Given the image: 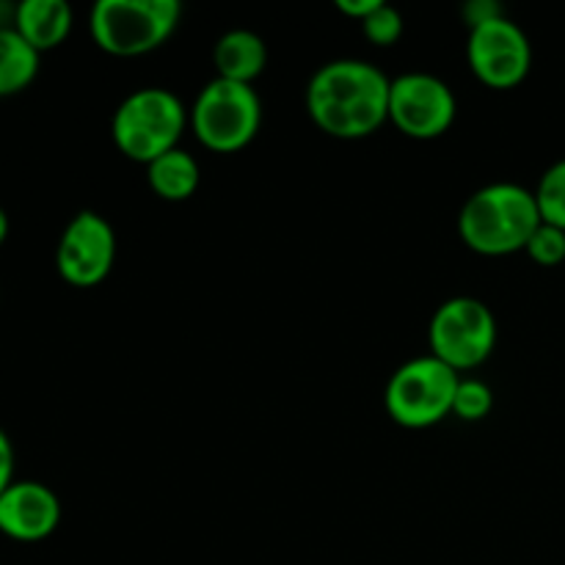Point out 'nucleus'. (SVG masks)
<instances>
[{"label": "nucleus", "mask_w": 565, "mask_h": 565, "mask_svg": "<svg viewBox=\"0 0 565 565\" xmlns=\"http://www.w3.org/2000/svg\"><path fill=\"white\" fill-rule=\"evenodd\" d=\"M494 408V392L489 384L478 379H461L456 392V401H452V414L463 423H480L486 419Z\"/></svg>", "instance_id": "nucleus-17"}, {"label": "nucleus", "mask_w": 565, "mask_h": 565, "mask_svg": "<svg viewBox=\"0 0 565 565\" xmlns=\"http://www.w3.org/2000/svg\"><path fill=\"white\" fill-rule=\"evenodd\" d=\"M469 70L483 86L505 92L516 88L533 66V44L527 33L505 14L469 28Z\"/></svg>", "instance_id": "nucleus-9"}, {"label": "nucleus", "mask_w": 565, "mask_h": 565, "mask_svg": "<svg viewBox=\"0 0 565 565\" xmlns=\"http://www.w3.org/2000/svg\"><path fill=\"white\" fill-rule=\"evenodd\" d=\"M430 356L458 375L489 362L497 345V320L483 301L458 296L441 303L428 326Z\"/></svg>", "instance_id": "nucleus-7"}, {"label": "nucleus", "mask_w": 565, "mask_h": 565, "mask_svg": "<svg viewBox=\"0 0 565 565\" xmlns=\"http://www.w3.org/2000/svg\"><path fill=\"white\" fill-rule=\"evenodd\" d=\"M458 114L452 88L428 72H406L390 86V121L414 141L445 136Z\"/></svg>", "instance_id": "nucleus-8"}, {"label": "nucleus", "mask_w": 565, "mask_h": 565, "mask_svg": "<svg viewBox=\"0 0 565 565\" xmlns=\"http://www.w3.org/2000/svg\"><path fill=\"white\" fill-rule=\"evenodd\" d=\"M458 384H461V375L430 353L412 359L397 367L386 384V414L401 428H434L452 414Z\"/></svg>", "instance_id": "nucleus-5"}, {"label": "nucleus", "mask_w": 565, "mask_h": 565, "mask_svg": "<svg viewBox=\"0 0 565 565\" xmlns=\"http://www.w3.org/2000/svg\"><path fill=\"white\" fill-rule=\"evenodd\" d=\"M213 64L221 81L254 86L268 66V44L254 31H230L215 42Z\"/></svg>", "instance_id": "nucleus-13"}, {"label": "nucleus", "mask_w": 565, "mask_h": 565, "mask_svg": "<svg viewBox=\"0 0 565 565\" xmlns=\"http://www.w3.org/2000/svg\"><path fill=\"white\" fill-rule=\"evenodd\" d=\"M390 86L370 61H329L309 77L307 110L326 136L359 141L390 121Z\"/></svg>", "instance_id": "nucleus-1"}, {"label": "nucleus", "mask_w": 565, "mask_h": 565, "mask_svg": "<svg viewBox=\"0 0 565 565\" xmlns=\"http://www.w3.org/2000/svg\"><path fill=\"white\" fill-rule=\"evenodd\" d=\"M147 180L149 188L166 202H185L196 193L202 169L191 152L177 147L147 166Z\"/></svg>", "instance_id": "nucleus-14"}, {"label": "nucleus", "mask_w": 565, "mask_h": 565, "mask_svg": "<svg viewBox=\"0 0 565 565\" xmlns=\"http://www.w3.org/2000/svg\"><path fill=\"white\" fill-rule=\"evenodd\" d=\"M14 483V447H11L9 434L0 428V494Z\"/></svg>", "instance_id": "nucleus-20"}, {"label": "nucleus", "mask_w": 565, "mask_h": 565, "mask_svg": "<svg viewBox=\"0 0 565 565\" xmlns=\"http://www.w3.org/2000/svg\"><path fill=\"white\" fill-rule=\"evenodd\" d=\"M191 114L169 88H138L121 99L114 114V143L125 158L136 163H154L160 154L180 143Z\"/></svg>", "instance_id": "nucleus-3"}, {"label": "nucleus", "mask_w": 565, "mask_h": 565, "mask_svg": "<svg viewBox=\"0 0 565 565\" xmlns=\"http://www.w3.org/2000/svg\"><path fill=\"white\" fill-rule=\"evenodd\" d=\"M42 55L14 31V25H0V97H14L25 92L39 75Z\"/></svg>", "instance_id": "nucleus-15"}, {"label": "nucleus", "mask_w": 565, "mask_h": 565, "mask_svg": "<svg viewBox=\"0 0 565 565\" xmlns=\"http://www.w3.org/2000/svg\"><path fill=\"white\" fill-rule=\"evenodd\" d=\"M384 0H337V9L345 17H353V20H367Z\"/></svg>", "instance_id": "nucleus-22"}, {"label": "nucleus", "mask_w": 565, "mask_h": 565, "mask_svg": "<svg viewBox=\"0 0 565 565\" xmlns=\"http://www.w3.org/2000/svg\"><path fill=\"white\" fill-rule=\"evenodd\" d=\"M263 125V103L254 86L232 81H210L191 108V127L213 152H241L257 138Z\"/></svg>", "instance_id": "nucleus-6"}, {"label": "nucleus", "mask_w": 565, "mask_h": 565, "mask_svg": "<svg viewBox=\"0 0 565 565\" xmlns=\"http://www.w3.org/2000/svg\"><path fill=\"white\" fill-rule=\"evenodd\" d=\"M541 226L535 193L516 182H491L480 188L458 215L461 241L483 257H505L524 252Z\"/></svg>", "instance_id": "nucleus-2"}, {"label": "nucleus", "mask_w": 565, "mask_h": 565, "mask_svg": "<svg viewBox=\"0 0 565 565\" xmlns=\"http://www.w3.org/2000/svg\"><path fill=\"white\" fill-rule=\"evenodd\" d=\"M116 259V232L99 213L83 210L61 232L55 268L72 287H97Z\"/></svg>", "instance_id": "nucleus-10"}, {"label": "nucleus", "mask_w": 565, "mask_h": 565, "mask_svg": "<svg viewBox=\"0 0 565 565\" xmlns=\"http://www.w3.org/2000/svg\"><path fill=\"white\" fill-rule=\"evenodd\" d=\"M535 202L544 224L565 230V158L552 163L535 188Z\"/></svg>", "instance_id": "nucleus-16"}, {"label": "nucleus", "mask_w": 565, "mask_h": 565, "mask_svg": "<svg viewBox=\"0 0 565 565\" xmlns=\"http://www.w3.org/2000/svg\"><path fill=\"white\" fill-rule=\"evenodd\" d=\"M6 237H9V213L0 207V246L6 243Z\"/></svg>", "instance_id": "nucleus-23"}, {"label": "nucleus", "mask_w": 565, "mask_h": 565, "mask_svg": "<svg viewBox=\"0 0 565 565\" xmlns=\"http://www.w3.org/2000/svg\"><path fill=\"white\" fill-rule=\"evenodd\" d=\"M362 25V33L367 42L379 44V47H392L397 44V39L403 36V17L401 11L392 9L390 3H381L367 20L359 22Z\"/></svg>", "instance_id": "nucleus-18"}, {"label": "nucleus", "mask_w": 565, "mask_h": 565, "mask_svg": "<svg viewBox=\"0 0 565 565\" xmlns=\"http://www.w3.org/2000/svg\"><path fill=\"white\" fill-rule=\"evenodd\" d=\"M524 252L530 254L533 263L544 265V268H555L565 259V230H557V226L541 221Z\"/></svg>", "instance_id": "nucleus-19"}, {"label": "nucleus", "mask_w": 565, "mask_h": 565, "mask_svg": "<svg viewBox=\"0 0 565 565\" xmlns=\"http://www.w3.org/2000/svg\"><path fill=\"white\" fill-rule=\"evenodd\" d=\"M180 17V0H99L88 28L99 50L132 58L158 50L177 31Z\"/></svg>", "instance_id": "nucleus-4"}, {"label": "nucleus", "mask_w": 565, "mask_h": 565, "mask_svg": "<svg viewBox=\"0 0 565 565\" xmlns=\"http://www.w3.org/2000/svg\"><path fill=\"white\" fill-rule=\"evenodd\" d=\"M61 524V502L39 480H14L0 494V533L20 544L50 539Z\"/></svg>", "instance_id": "nucleus-11"}, {"label": "nucleus", "mask_w": 565, "mask_h": 565, "mask_svg": "<svg viewBox=\"0 0 565 565\" xmlns=\"http://www.w3.org/2000/svg\"><path fill=\"white\" fill-rule=\"evenodd\" d=\"M463 17L469 20V28L480 25V22H489L494 20V17H502L500 6L491 3V0H475V3H469L467 9H463Z\"/></svg>", "instance_id": "nucleus-21"}, {"label": "nucleus", "mask_w": 565, "mask_h": 565, "mask_svg": "<svg viewBox=\"0 0 565 565\" xmlns=\"http://www.w3.org/2000/svg\"><path fill=\"white\" fill-rule=\"evenodd\" d=\"M14 31L39 55L61 47L72 33V9L64 0H22L14 9Z\"/></svg>", "instance_id": "nucleus-12"}]
</instances>
